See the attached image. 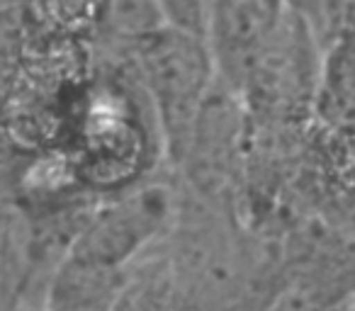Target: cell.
<instances>
[{
    "label": "cell",
    "mask_w": 355,
    "mask_h": 311,
    "mask_svg": "<svg viewBox=\"0 0 355 311\" xmlns=\"http://www.w3.org/2000/svg\"><path fill=\"white\" fill-rule=\"evenodd\" d=\"M127 56L156 117L163 153L180 168L195 124L217 85L207 39L163 22Z\"/></svg>",
    "instance_id": "obj_1"
},
{
    "label": "cell",
    "mask_w": 355,
    "mask_h": 311,
    "mask_svg": "<svg viewBox=\"0 0 355 311\" xmlns=\"http://www.w3.org/2000/svg\"><path fill=\"white\" fill-rule=\"evenodd\" d=\"M173 197L163 185L146 183L105 199L76 238L69 260L127 270L166 229Z\"/></svg>",
    "instance_id": "obj_2"
},
{
    "label": "cell",
    "mask_w": 355,
    "mask_h": 311,
    "mask_svg": "<svg viewBox=\"0 0 355 311\" xmlns=\"http://www.w3.org/2000/svg\"><path fill=\"white\" fill-rule=\"evenodd\" d=\"M287 6L275 3H212L207 12V49L217 83L232 95L248 90Z\"/></svg>",
    "instance_id": "obj_3"
},
{
    "label": "cell",
    "mask_w": 355,
    "mask_h": 311,
    "mask_svg": "<svg viewBox=\"0 0 355 311\" xmlns=\"http://www.w3.org/2000/svg\"><path fill=\"white\" fill-rule=\"evenodd\" d=\"M336 37L319 73V109L336 127H355V6H331Z\"/></svg>",
    "instance_id": "obj_4"
},
{
    "label": "cell",
    "mask_w": 355,
    "mask_h": 311,
    "mask_svg": "<svg viewBox=\"0 0 355 311\" xmlns=\"http://www.w3.org/2000/svg\"><path fill=\"white\" fill-rule=\"evenodd\" d=\"M348 294H350V301L355 304V253L350 258V265H348Z\"/></svg>",
    "instance_id": "obj_5"
},
{
    "label": "cell",
    "mask_w": 355,
    "mask_h": 311,
    "mask_svg": "<svg viewBox=\"0 0 355 311\" xmlns=\"http://www.w3.org/2000/svg\"><path fill=\"white\" fill-rule=\"evenodd\" d=\"M340 311H355V304L353 301H345V304L340 306Z\"/></svg>",
    "instance_id": "obj_6"
},
{
    "label": "cell",
    "mask_w": 355,
    "mask_h": 311,
    "mask_svg": "<svg viewBox=\"0 0 355 311\" xmlns=\"http://www.w3.org/2000/svg\"><path fill=\"white\" fill-rule=\"evenodd\" d=\"M343 304H345V301H343ZM343 304H338V306H329V309H324V311H340V306H343Z\"/></svg>",
    "instance_id": "obj_7"
},
{
    "label": "cell",
    "mask_w": 355,
    "mask_h": 311,
    "mask_svg": "<svg viewBox=\"0 0 355 311\" xmlns=\"http://www.w3.org/2000/svg\"><path fill=\"white\" fill-rule=\"evenodd\" d=\"M6 204H8V202H6V197H3V195H0V209L6 207Z\"/></svg>",
    "instance_id": "obj_8"
},
{
    "label": "cell",
    "mask_w": 355,
    "mask_h": 311,
    "mask_svg": "<svg viewBox=\"0 0 355 311\" xmlns=\"http://www.w3.org/2000/svg\"><path fill=\"white\" fill-rule=\"evenodd\" d=\"M0 212H3V209H0Z\"/></svg>",
    "instance_id": "obj_9"
}]
</instances>
